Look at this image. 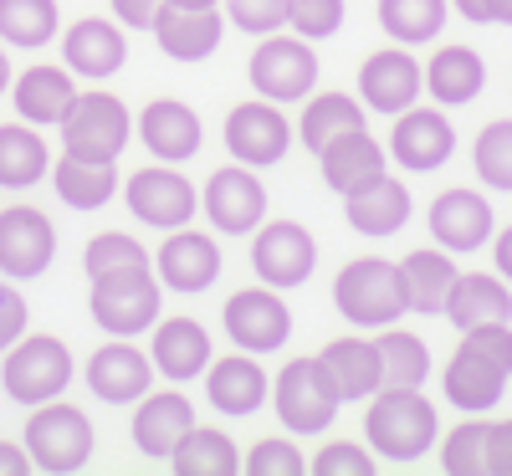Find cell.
Segmentation results:
<instances>
[{
	"label": "cell",
	"mask_w": 512,
	"mask_h": 476,
	"mask_svg": "<svg viewBox=\"0 0 512 476\" xmlns=\"http://www.w3.org/2000/svg\"><path fill=\"white\" fill-rule=\"evenodd\" d=\"M159 6H164V0H113V16L123 26H134V31H149L154 16H159Z\"/></svg>",
	"instance_id": "f907efd6"
},
{
	"label": "cell",
	"mask_w": 512,
	"mask_h": 476,
	"mask_svg": "<svg viewBox=\"0 0 512 476\" xmlns=\"http://www.w3.org/2000/svg\"><path fill=\"white\" fill-rule=\"evenodd\" d=\"M425 221H431L436 246H446L451 256L482 251V246L492 241V231H497V215H492L487 195H482V190H466V185L441 190V195L431 200V215H425Z\"/></svg>",
	"instance_id": "9a60e30c"
},
{
	"label": "cell",
	"mask_w": 512,
	"mask_h": 476,
	"mask_svg": "<svg viewBox=\"0 0 512 476\" xmlns=\"http://www.w3.org/2000/svg\"><path fill=\"white\" fill-rule=\"evenodd\" d=\"M410 210H415V200H410V190L395 180V175H379L369 190H359V195H344V215H349V226L359 231V236H395V231H405L410 226Z\"/></svg>",
	"instance_id": "83f0119b"
},
{
	"label": "cell",
	"mask_w": 512,
	"mask_h": 476,
	"mask_svg": "<svg viewBox=\"0 0 512 476\" xmlns=\"http://www.w3.org/2000/svg\"><path fill=\"white\" fill-rule=\"evenodd\" d=\"M492 267H497V277L512 282V226L492 231Z\"/></svg>",
	"instance_id": "f5cc1de1"
},
{
	"label": "cell",
	"mask_w": 512,
	"mask_h": 476,
	"mask_svg": "<svg viewBox=\"0 0 512 476\" xmlns=\"http://www.w3.org/2000/svg\"><path fill=\"white\" fill-rule=\"evenodd\" d=\"M123 200H128V210H134L144 226H159V231L190 226V215H195V205H200L195 185L180 175V169H169V164L139 169V175L123 185Z\"/></svg>",
	"instance_id": "4fadbf2b"
},
{
	"label": "cell",
	"mask_w": 512,
	"mask_h": 476,
	"mask_svg": "<svg viewBox=\"0 0 512 476\" xmlns=\"http://www.w3.org/2000/svg\"><path fill=\"white\" fill-rule=\"evenodd\" d=\"M364 436L369 451L384 461H420L441 441V420L420 389H374L364 410Z\"/></svg>",
	"instance_id": "7a4b0ae2"
},
{
	"label": "cell",
	"mask_w": 512,
	"mask_h": 476,
	"mask_svg": "<svg viewBox=\"0 0 512 476\" xmlns=\"http://www.w3.org/2000/svg\"><path fill=\"white\" fill-rule=\"evenodd\" d=\"M82 267H88V277H123V272H149V251L134 241V236H123V231H103L88 241V251H82Z\"/></svg>",
	"instance_id": "60d3db41"
},
{
	"label": "cell",
	"mask_w": 512,
	"mask_h": 476,
	"mask_svg": "<svg viewBox=\"0 0 512 476\" xmlns=\"http://www.w3.org/2000/svg\"><path fill=\"white\" fill-rule=\"evenodd\" d=\"M57 256V226L36 205H6L0 210V272L31 282L52 267Z\"/></svg>",
	"instance_id": "7c38bea8"
},
{
	"label": "cell",
	"mask_w": 512,
	"mask_h": 476,
	"mask_svg": "<svg viewBox=\"0 0 512 476\" xmlns=\"http://www.w3.org/2000/svg\"><path fill=\"white\" fill-rule=\"evenodd\" d=\"M226 16L251 36H272L287 26V0H226Z\"/></svg>",
	"instance_id": "bcb514c9"
},
{
	"label": "cell",
	"mask_w": 512,
	"mask_h": 476,
	"mask_svg": "<svg viewBox=\"0 0 512 476\" xmlns=\"http://www.w3.org/2000/svg\"><path fill=\"white\" fill-rule=\"evenodd\" d=\"M287 26L303 41H323L344 26V0H287Z\"/></svg>",
	"instance_id": "ee69618b"
},
{
	"label": "cell",
	"mask_w": 512,
	"mask_h": 476,
	"mask_svg": "<svg viewBox=\"0 0 512 476\" xmlns=\"http://www.w3.org/2000/svg\"><path fill=\"white\" fill-rule=\"evenodd\" d=\"M318 364L328 369L333 389H338V400H369L374 389H379V349H374V338H333L328 349L318 354Z\"/></svg>",
	"instance_id": "1f68e13d"
},
{
	"label": "cell",
	"mask_w": 512,
	"mask_h": 476,
	"mask_svg": "<svg viewBox=\"0 0 512 476\" xmlns=\"http://www.w3.org/2000/svg\"><path fill=\"white\" fill-rule=\"evenodd\" d=\"M57 128H62V154L118 164V154L128 149V134H134V118H128L123 98L113 93H77Z\"/></svg>",
	"instance_id": "277c9868"
},
{
	"label": "cell",
	"mask_w": 512,
	"mask_h": 476,
	"mask_svg": "<svg viewBox=\"0 0 512 476\" xmlns=\"http://www.w3.org/2000/svg\"><path fill=\"white\" fill-rule=\"evenodd\" d=\"M205 215H210V226H216L221 236H246L262 226V215H267V190L262 180L251 175L246 164H231V169H216V175L205 180Z\"/></svg>",
	"instance_id": "ac0fdd59"
},
{
	"label": "cell",
	"mask_w": 512,
	"mask_h": 476,
	"mask_svg": "<svg viewBox=\"0 0 512 476\" xmlns=\"http://www.w3.org/2000/svg\"><path fill=\"white\" fill-rule=\"evenodd\" d=\"M154 41H159V52L164 57H175V62H205V57H216L221 47V11L210 6V11H180V6H159L154 16Z\"/></svg>",
	"instance_id": "cb8c5ba5"
},
{
	"label": "cell",
	"mask_w": 512,
	"mask_h": 476,
	"mask_svg": "<svg viewBox=\"0 0 512 476\" xmlns=\"http://www.w3.org/2000/svg\"><path fill=\"white\" fill-rule=\"evenodd\" d=\"M456 154V128L441 108H405L390 128V159L410 175H431Z\"/></svg>",
	"instance_id": "5bb4252c"
},
{
	"label": "cell",
	"mask_w": 512,
	"mask_h": 476,
	"mask_svg": "<svg viewBox=\"0 0 512 476\" xmlns=\"http://www.w3.org/2000/svg\"><path fill=\"white\" fill-rule=\"evenodd\" d=\"M487 471L512 476V415L507 420H487Z\"/></svg>",
	"instance_id": "681fc988"
},
{
	"label": "cell",
	"mask_w": 512,
	"mask_h": 476,
	"mask_svg": "<svg viewBox=\"0 0 512 476\" xmlns=\"http://www.w3.org/2000/svg\"><path fill=\"white\" fill-rule=\"evenodd\" d=\"M251 267L277 292L282 287H303L313 277V267H318V241H313L308 226H297V221H272L251 241Z\"/></svg>",
	"instance_id": "30bf717a"
},
{
	"label": "cell",
	"mask_w": 512,
	"mask_h": 476,
	"mask_svg": "<svg viewBox=\"0 0 512 476\" xmlns=\"http://www.w3.org/2000/svg\"><path fill=\"white\" fill-rule=\"evenodd\" d=\"M139 139L154 159L164 164H185L190 154H200V139H205V123L190 103L180 98H154L144 113H139Z\"/></svg>",
	"instance_id": "44dd1931"
},
{
	"label": "cell",
	"mask_w": 512,
	"mask_h": 476,
	"mask_svg": "<svg viewBox=\"0 0 512 476\" xmlns=\"http://www.w3.org/2000/svg\"><path fill=\"white\" fill-rule=\"evenodd\" d=\"M149 359H154V369H159L164 379H175V384L200 379V374L210 369V333H205L195 318H169V323L154 328Z\"/></svg>",
	"instance_id": "f1b7e54d"
},
{
	"label": "cell",
	"mask_w": 512,
	"mask_h": 476,
	"mask_svg": "<svg viewBox=\"0 0 512 476\" xmlns=\"http://www.w3.org/2000/svg\"><path fill=\"white\" fill-rule=\"evenodd\" d=\"M308 471H318V476H369V471H374V451L359 446V441H328V446L313 456Z\"/></svg>",
	"instance_id": "f6af8a7d"
},
{
	"label": "cell",
	"mask_w": 512,
	"mask_h": 476,
	"mask_svg": "<svg viewBox=\"0 0 512 476\" xmlns=\"http://www.w3.org/2000/svg\"><path fill=\"white\" fill-rule=\"evenodd\" d=\"M246 471H256V476H303L308 466H303V451L277 436V441H256L246 451Z\"/></svg>",
	"instance_id": "7dc6e473"
},
{
	"label": "cell",
	"mask_w": 512,
	"mask_h": 476,
	"mask_svg": "<svg viewBox=\"0 0 512 476\" xmlns=\"http://www.w3.org/2000/svg\"><path fill=\"white\" fill-rule=\"evenodd\" d=\"M451 11H461L472 26H492V11H487V0H451Z\"/></svg>",
	"instance_id": "db71d44e"
},
{
	"label": "cell",
	"mask_w": 512,
	"mask_h": 476,
	"mask_svg": "<svg viewBox=\"0 0 512 476\" xmlns=\"http://www.w3.org/2000/svg\"><path fill=\"white\" fill-rule=\"evenodd\" d=\"M31 471V451L16 441H0V476H26Z\"/></svg>",
	"instance_id": "816d5d0a"
},
{
	"label": "cell",
	"mask_w": 512,
	"mask_h": 476,
	"mask_svg": "<svg viewBox=\"0 0 512 476\" xmlns=\"http://www.w3.org/2000/svg\"><path fill=\"white\" fill-rule=\"evenodd\" d=\"M451 0H379V26L390 31L400 47H425L446 26Z\"/></svg>",
	"instance_id": "74e56055"
},
{
	"label": "cell",
	"mask_w": 512,
	"mask_h": 476,
	"mask_svg": "<svg viewBox=\"0 0 512 476\" xmlns=\"http://www.w3.org/2000/svg\"><path fill=\"white\" fill-rule=\"evenodd\" d=\"M374 349H379V389H420L431 379V349H425L420 333L390 323L379 328Z\"/></svg>",
	"instance_id": "d6a6232c"
},
{
	"label": "cell",
	"mask_w": 512,
	"mask_h": 476,
	"mask_svg": "<svg viewBox=\"0 0 512 476\" xmlns=\"http://www.w3.org/2000/svg\"><path fill=\"white\" fill-rule=\"evenodd\" d=\"M420 93H425V72L410 57V47H379L374 57H364V67H359V98H364V108L395 118V113L415 108Z\"/></svg>",
	"instance_id": "2e32d148"
},
{
	"label": "cell",
	"mask_w": 512,
	"mask_h": 476,
	"mask_svg": "<svg viewBox=\"0 0 512 476\" xmlns=\"http://www.w3.org/2000/svg\"><path fill=\"white\" fill-rule=\"evenodd\" d=\"M492 11V26H512V0H487Z\"/></svg>",
	"instance_id": "11a10c76"
},
{
	"label": "cell",
	"mask_w": 512,
	"mask_h": 476,
	"mask_svg": "<svg viewBox=\"0 0 512 476\" xmlns=\"http://www.w3.org/2000/svg\"><path fill=\"white\" fill-rule=\"evenodd\" d=\"M472 164H477V180L512 195V118H492L477 144H472Z\"/></svg>",
	"instance_id": "b9f144b4"
},
{
	"label": "cell",
	"mask_w": 512,
	"mask_h": 476,
	"mask_svg": "<svg viewBox=\"0 0 512 476\" xmlns=\"http://www.w3.org/2000/svg\"><path fill=\"white\" fill-rule=\"evenodd\" d=\"M226 338L246 354H272L292 338V313L277 287H241L226 302Z\"/></svg>",
	"instance_id": "8fae6325"
},
{
	"label": "cell",
	"mask_w": 512,
	"mask_h": 476,
	"mask_svg": "<svg viewBox=\"0 0 512 476\" xmlns=\"http://www.w3.org/2000/svg\"><path fill=\"white\" fill-rule=\"evenodd\" d=\"M251 88L272 103H297L318 88V57L303 36H262V47L251 52Z\"/></svg>",
	"instance_id": "ba28073f"
},
{
	"label": "cell",
	"mask_w": 512,
	"mask_h": 476,
	"mask_svg": "<svg viewBox=\"0 0 512 476\" xmlns=\"http://www.w3.org/2000/svg\"><path fill=\"white\" fill-rule=\"evenodd\" d=\"M451 282H456V262L446 246H415L400 262V287L410 313H441Z\"/></svg>",
	"instance_id": "4dcf8cb0"
},
{
	"label": "cell",
	"mask_w": 512,
	"mask_h": 476,
	"mask_svg": "<svg viewBox=\"0 0 512 476\" xmlns=\"http://www.w3.org/2000/svg\"><path fill=\"white\" fill-rule=\"evenodd\" d=\"M77 88H72V72L62 67H47V62H36L16 77V113L26 123H62L67 108H72Z\"/></svg>",
	"instance_id": "836d02e7"
},
{
	"label": "cell",
	"mask_w": 512,
	"mask_h": 476,
	"mask_svg": "<svg viewBox=\"0 0 512 476\" xmlns=\"http://www.w3.org/2000/svg\"><path fill=\"white\" fill-rule=\"evenodd\" d=\"M169 461H175V471H185V476H231V471H241L236 441L226 436V430H205V425H190Z\"/></svg>",
	"instance_id": "8d00e7d4"
},
{
	"label": "cell",
	"mask_w": 512,
	"mask_h": 476,
	"mask_svg": "<svg viewBox=\"0 0 512 476\" xmlns=\"http://www.w3.org/2000/svg\"><path fill=\"white\" fill-rule=\"evenodd\" d=\"M154 272L164 287L175 292H205L210 282L221 277V251L205 231H169L159 256H154Z\"/></svg>",
	"instance_id": "7402d4cb"
},
{
	"label": "cell",
	"mask_w": 512,
	"mask_h": 476,
	"mask_svg": "<svg viewBox=\"0 0 512 476\" xmlns=\"http://www.w3.org/2000/svg\"><path fill=\"white\" fill-rule=\"evenodd\" d=\"M93 323L113 338H134L144 328L159 323V282H154V267L149 272H123V277H98L93 282Z\"/></svg>",
	"instance_id": "9c48e42d"
},
{
	"label": "cell",
	"mask_w": 512,
	"mask_h": 476,
	"mask_svg": "<svg viewBox=\"0 0 512 476\" xmlns=\"http://www.w3.org/2000/svg\"><path fill=\"white\" fill-rule=\"evenodd\" d=\"M190 425H195V410H190V400L180 395V389H149V395L139 400V415H134L128 430H134V446L144 456L169 461Z\"/></svg>",
	"instance_id": "603a6c76"
},
{
	"label": "cell",
	"mask_w": 512,
	"mask_h": 476,
	"mask_svg": "<svg viewBox=\"0 0 512 476\" xmlns=\"http://www.w3.org/2000/svg\"><path fill=\"white\" fill-rule=\"evenodd\" d=\"M318 164H323L328 190H338V195H359L379 175H390V169H384V144L369 134V128H349V134L328 139L318 149Z\"/></svg>",
	"instance_id": "ffe728a7"
},
{
	"label": "cell",
	"mask_w": 512,
	"mask_h": 476,
	"mask_svg": "<svg viewBox=\"0 0 512 476\" xmlns=\"http://www.w3.org/2000/svg\"><path fill=\"white\" fill-rule=\"evenodd\" d=\"M205 395H210V405H216L221 415H251V410H262V400L272 395V379H267L262 364H256V354H226L221 364L210 359Z\"/></svg>",
	"instance_id": "d4e9b609"
},
{
	"label": "cell",
	"mask_w": 512,
	"mask_h": 476,
	"mask_svg": "<svg viewBox=\"0 0 512 476\" xmlns=\"http://www.w3.org/2000/svg\"><path fill=\"white\" fill-rule=\"evenodd\" d=\"M62 57H67V67L77 72V77H113L123 62H128V41H123V31L113 26V21H98V16H88V21H72L67 26V36H62Z\"/></svg>",
	"instance_id": "4316f807"
},
{
	"label": "cell",
	"mask_w": 512,
	"mask_h": 476,
	"mask_svg": "<svg viewBox=\"0 0 512 476\" xmlns=\"http://www.w3.org/2000/svg\"><path fill=\"white\" fill-rule=\"evenodd\" d=\"M226 149L236 154V164L246 169H267L282 164V154L292 149V123L282 118V108L267 103H241L226 118Z\"/></svg>",
	"instance_id": "e0dca14e"
},
{
	"label": "cell",
	"mask_w": 512,
	"mask_h": 476,
	"mask_svg": "<svg viewBox=\"0 0 512 476\" xmlns=\"http://www.w3.org/2000/svg\"><path fill=\"white\" fill-rule=\"evenodd\" d=\"M52 169L47 139L26 123H0V190H26L41 185Z\"/></svg>",
	"instance_id": "e575fe53"
},
{
	"label": "cell",
	"mask_w": 512,
	"mask_h": 476,
	"mask_svg": "<svg viewBox=\"0 0 512 476\" xmlns=\"http://www.w3.org/2000/svg\"><path fill=\"white\" fill-rule=\"evenodd\" d=\"M11 88V62H6V52H0V93Z\"/></svg>",
	"instance_id": "6f0895ef"
},
{
	"label": "cell",
	"mask_w": 512,
	"mask_h": 476,
	"mask_svg": "<svg viewBox=\"0 0 512 476\" xmlns=\"http://www.w3.org/2000/svg\"><path fill=\"white\" fill-rule=\"evenodd\" d=\"M26 297L16 292V287H6V282H0V354H6L11 349V343L26 333Z\"/></svg>",
	"instance_id": "c3c4849f"
},
{
	"label": "cell",
	"mask_w": 512,
	"mask_h": 476,
	"mask_svg": "<svg viewBox=\"0 0 512 476\" xmlns=\"http://www.w3.org/2000/svg\"><path fill=\"white\" fill-rule=\"evenodd\" d=\"M272 405H277V420L297 436H318V430L333 425L338 415V389L328 379V369L318 359H287L282 374L272 379Z\"/></svg>",
	"instance_id": "52a82bcc"
},
{
	"label": "cell",
	"mask_w": 512,
	"mask_h": 476,
	"mask_svg": "<svg viewBox=\"0 0 512 476\" xmlns=\"http://www.w3.org/2000/svg\"><path fill=\"white\" fill-rule=\"evenodd\" d=\"M349 128H364V103L359 98H349V93H318V98H308V108H303V149H323L328 139H338V134H349Z\"/></svg>",
	"instance_id": "f35d334b"
},
{
	"label": "cell",
	"mask_w": 512,
	"mask_h": 476,
	"mask_svg": "<svg viewBox=\"0 0 512 476\" xmlns=\"http://www.w3.org/2000/svg\"><path fill=\"white\" fill-rule=\"evenodd\" d=\"M26 451H31L36 471H82L93 456V420L77 405H62V400L31 405Z\"/></svg>",
	"instance_id": "8992f818"
},
{
	"label": "cell",
	"mask_w": 512,
	"mask_h": 476,
	"mask_svg": "<svg viewBox=\"0 0 512 476\" xmlns=\"http://www.w3.org/2000/svg\"><path fill=\"white\" fill-rule=\"evenodd\" d=\"M420 72H425V93L441 108H461L487 88V62L472 47H441Z\"/></svg>",
	"instance_id": "f546056e"
},
{
	"label": "cell",
	"mask_w": 512,
	"mask_h": 476,
	"mask_svg": "<svg viewBox=\"0 0 512 476\" xmlns=\"http://www.w3.org/2000/svg\"><path fill=\"white\" fill-rule=\"evenodd\" d=\"M82 374H88V389L103 405H134V400L149 395V384H154V359L144 349H134L128 338H113L88 359Z\"/></svg>",
	"instance_id": "d6986e66"
},
{
	"label": "cell",
	"mask_w": 512,
	"mask_h": 476,
	"mask_svg": "<svg viewBox=\"0 0 512 476\" xmlns=\"http://www.w3.org/2000/svg\"><path fill=\"white\" fill-rule=\"evenodd\" d=\"M52 185H57V195H62L72 210H98V205H108L113 190H118V169H113V164H93V159L62 154L57 169H52Z\"/></svg>",
	"instance_id": "d590c367"
},
{
	"label": "cell",
	"mask_w": 512,
	"mask_h": 476,
	"mask_svg": "<svg viewBox=\"0 0 512 476\" xmlns=\"http://www.w3.org/2000/svg\"><path fill=\"white\" fill-rule=\"evenodd\" d=\"M333 302L338 313L359 328H390L400 323L405 308V287H400V262H384V256H359L344 272L333 277Z\"/></svg>",
	"instance_id": "3957f363"
},
{
	"label": "cell",
	"mask_w": 512,
	"mask_h": 476,
	"mask_svg": "<svg viewBox=\"0 0 512 476\" xmlns=\"http://www.w3.org/2000/svg\"><path fill=\"white\" fill-rule=\"evenodd\" d=\"M456 328H477V323H512V282L497 272H456L446 308Z\"/></svg>",
	"instance_id": "484cf974"
},
{
	"label": "cell",
	"mask_w": 512,
	"mask_h": 476,
	"mask_svg": "<svg viewBox=\"0 0 512 476\" xmlns=\"http://www.w3.org/2000/svg\"><path fill=\"white\" fill-rule=\"evenodd\" d=\"M164 6H180V11H210L216 0H164Z\"/></svg>",
	"instance_id": "9f6ffc18"
},
{
	"label": "cell",
	"mask_w": 512,
	"mask_h": 476,
	"mask_svg": "<svg viewBox=\"0 0 512 476\" xmlns=\"http://www.w3.org/2000/svg\"><path fill=\"white\" fill-rule=\"evenodd\" d=\"M0 384L16 405H47L72 384V349L52 333H21L6 349V369H0Z\"/></svg>",
	"instance_id": "5b68a950"
},
{
	"label": "cell",
	"mask_w": 512,
	"mask_h": 476,
	"mask_svg": "<svg viewBox=\"0 0 512 476\" xmlns=\"http://www.w3.org/2000/svg\"><path fill=\"white\" fill-rule=\"evenodd\" d=\"M512 379V323L461 328V349L441 369V389L461 415H487Z\"/></svg>",
	"instance_id": "6da1fadb"
},
{
	"label": "cell",
	"mask_w": 512,
	"mask_h": 476,
	"mask_svg": "<svg viewBox=\"0 0 512 476\" xmlns=\"http://www.w3.org/2000/svg\"><path fill=\"white\" fill-rule=\"evenodd\" d=\"M441 466L451 476H482L487 471V420L482 415H466L456 430H446Z\"/></svg>",
	"instance_id": "7bdbcfd3"
},
{
	"label": "cell",
	"mask_w": 512,
	"mask_h": 476,
	"mask_svg": "<svg viewBox=\"0 0 512 476\" xmlns=\"http://www.w3.org/2000/svg\"><path fill=\"white\" fill-rule=\"evenodd\" d=\"M57 36V0H0V41L11 47H47Z\"/></svg>",
	"instance_id": "ab89813d"
}]
</instances>
